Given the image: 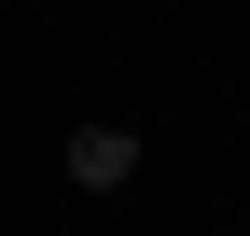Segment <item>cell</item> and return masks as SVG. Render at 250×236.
Returning a JSON list of instances; mask_svg holds the SVG:
<instances>
[{"instance_id":"1","label":"cell","mask_w":250,"mask_h":236,"mask_svg":"<svg viewBox=\"0 0 250 236\" xmlns=\"http://www.w3.org/2000/svg\"><path fill=\"white\" fill-rule=\"evenodd\" d=\"M56 181L70 195H125L139 181V125H125V111H83V125L56 139Z\"/></svg>"}]
</instances>
